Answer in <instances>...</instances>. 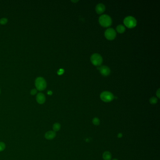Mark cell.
Instances as JSON below:
<instances>
[{
	"label": "cell",
	"mask_w": 160,
	"mask_h": 160,
	"mask_svg": "<svg viewBox=\"0 0 160 160\" xmlns=\"http://www.w3.org/2000/svg\"><path fill=\"white\" fill-rule=\"evenodd\" d=\"M118 160L117 159H113V160Z\"/></svg>",
	"instance_id": "24"
},
{
	"label": "cell",
	"mask_w": 160,
	"mask_h": 160,
	"mask_svg": "<svg viewBox=\"0 0 160 160\" xmlns=\"http://www.w3.org/2000/svg\"><path fill=\"white\" fill-rule=\"evenodd\" d=\"M6 148V145L4 142H0V152L3 151Z\"/></svg>",
	"instance_id": "16"
},
{
	"label": "cell",
	"mask_w": 160,
	"mask_h": 160,
	"mask_svg": "<svg viewBox=\"0 0 160 160\" xmlns=\"http://www.w3.org/2000/svg\"><path fill=\"white\" fill-rule=\"evenodd\" d=\"M71 1L73 2H74V3H76V2H78V0H71Z\"/></svg>",
	"instance_id": "23"
},
{
	"label": "cell",
	"mask_w": 160,
	"mask_h": 160,
	"mask_svg": "<svg viewBox=\"0 0 160 160\" xmlns=\"http://www.w3.org/2000/svg\"><path fill=\"white\" fill-rule=\"evenodd\" d=\"M36 101L40 104H43L46 101V97L45 95L42 93H39L36 96Z\"/></svg>",
	"instance_id": "8"
},
{
	"label": "cell",
	"mask_w": 160,
	"mask_h": 160,
	"mask_svg": "<svg viewBox=\"0 0 160 160\" xmlns=\"http://www.w3.org/2000/svg\"><path fill=\"white\" fill-rule=\"evenodd\" d=\"M100 98L103 102L105 103H109L113 101L114 99V96L111 92L104 91L100 95Z\"/></svg>",
	"instance_id": "4"
},
{
	"label": "cell",
	"mask_w": 160,
	"mask_h": 160,
	"mask_svg": "<svg viewBox=\"0 0 160 160\" xmlns=\"http://www.w3.org/2000/svg\"><path fill=\"white\" fill-rule=\"evenodd\" d=\"M48 94L49 95H52V92L51 91H49L48 92Z\"/></svg>",
	"instance_id": "21"
},
{
	"label": "cell",
	"mask_w": 160,
	"mask_h": 160,
	"mask_svg": "<svg viewBox=\"0 0 160 160\" xmlns=\"http://www.w3.org/2000/svg\"><path fill=\"white\" fill-rule=\"evenodd\" d=\"M95 10L98 14H101L104 12L105 10V6L103 3H99L96 5Z\"/></svg>",
	"instance_id": "10"
},
{
	"label": "cell",
	"mask_w": 160,
	"mask_h": 160,
	"mask_svg": "<svg viewBox=\"0 0 160 160\" xmlns=\"http://www.w3.org/2000/svg\"></svg>",
	"instance_id": "25"
},
{
	"label": "cell",
	"mask_w": 160,
	"mask_h": 160,
	"mask_svg": "<svg viewBox=\"0 0 160 160\" xmlns=\"http://www.w3.org/2000/svg\"><path fill=\"white\" fill-rule=\"evenodd\" d=\"M61 129V125L58 123H54L53 126V131L54 132L59 131Z\"/></svg>",
	"instance_id": "13"
},
{
	"label": "cell",
	"mask_w": 160,
	"mask_h": 160,
	"mask_svg": "<svg viewBox=\"0 0 160 160\" xmlns=\"http://www.w3.org/2000/svg\"><path fill=\"white\" fill-rule=\"evenodd\" d=\"M116 30L118 33H123L124 32L125 30V28L123 25H119L116 27Z\"/></svg>",
	"instance_id": "12"
},
{
	"label": "cell",
	"mask_w": 160,
	"mask_h": 160,
	"mask_svg": "<svg viewBox=\"0 0 160 160\" xmlns=\"http://www.w3.org/2000/svg\"><path fill=\"white\" fill-rule=\"evenodd\" d=\"M56 136L55 132L53 131H50L47 132L45 134V138L48 140H52Z\"/></svg>",
	"instance_id": "9"
},
{
	"label": "cell",
	"mask_w": 160,
	"mask_h": 160,
	"mask_svg": "<svg viewBox=\"0 0 160 160\" xmlns=\"http://www.w3.org/2000/svg\"><path fill=\"white\" fill-rule=\"evenodd\" d=\"M156 95L157 97L160 98V89H158V90L156 92Z\"/></svg>",
	"instance_id": "20"
},
{
	"label": "cell",
	"mask_w": 160,
	"mask_h": 160,
	"mask_svg": "<svg viewBox=\"0 0 160 160\" xmlns=\"http://www.w3.org/2000/svg\"><path fill=\"white\" fill-rule=\"evenodd\" d=\"M35 85L36 89L40 91L44 90L47 87V83L45 79L42 77L37 78L35 80Z\"/></svg>",
	"instance_id": "2"
},
{
	"label": "cell",
	"mask_w": 160,
	"mask_h": 160,
	"mask_svg": "<svg viewBox=\"0 0 160 160\" xmlns=\"http://www.w3.org/2000/svg\"><path fill=\"white\" fill-rule=\"evenodd\" d=\"M64 72V70L63 69H60L58 71L57 73L58 75H62V74H63Z\"/></svg>",
	"instance_id": "19"
},
{
	"label": "cell",
	"mask_w": 160,
	"mask_h": 160,
	"mask_svg": "<svg viewBox=\"0 0 160 160\" xmlns=\"http://www.w3.org/2000/svg\"><path fill=\"white\" fill-rule=\"evenodd\" d=\"M100 70L101 74L103 76H107L110 73L109 68L106 66H103L99 68H97Z\"/></svg>",
	"instance_id": "7"
},
{
	"label": "cell",
	"mask_w": 160,
	"mask_h": 160,
	"mask_svg": "<svg viewBox=\"0 0 160 160\" xmlns=\"http://www.w3.org/2000/svg\"><path fill=\"white\" fill-rule=\"evenodd\" d=\"M103 157L104 160H111V153L108 151H106L103 154Z\"/></svg>",
	"instance_id": "11"
},
{
	"label": "cell",
	"mask_w": 160,
	"mask_h": 160,
	"mask_svg": "<svg viewBox=\"0 0 160 160\" xmlns=\"http://www.w3.org/2000/svg\"><path fill=\"white\" fill-rule=\"evenodd\" d=\"M122 136V133H119V134H118V138H121Z\"/></svg>",
	"instance_id": "22"
},
{
	"label": "cell",
	"mask_w": 160,
	"mask_h": 160,
	"mask_svg": "<svg viewBox=\"0 0 160 160\" xmlns=\"http://www.w3.org/2000/svg\"><path fill=\"white\" fill-rule=\"evenodd\" d=\"M125 25L129 28L135 27L137 25V21L135 18L131 16H128L125 17L123 20Z\"/></svg>",
	"instance_id": "3"
},
{
	"label": "cell",
	"mask_w": 160,
	"mask_h": 160,
	"mask_svg": "<svg viewBox=\"0 0 160 160\" xmlns=\"http://www.w3.org/2000/svg\"><path fill=\"white\" fill-rule=\"evenodd\" d=\"M37 93V90L36 89H33L31 91V95H34Z\"/></svg>",
	"instance_id": "18"
},
{
	"label": "cell",
	"mask_w": 160,
	"mask_h": 160,
	"mask_svg": "<svg viewBox=\"0 0 160 160\" xmlns=\"http://www.w3.org/2000/svg\"><path fill=\"white\" fill-rule=\"evenodd\" d=\"M8 22V19L6 18H2L0 19V24L1 25H5Z\"/></svg>",
	"instance_id": "17"
},
{
	"label": "cell",
	"mask_w": 160,
	"mask_h": 160,
	"mask_svg": "<svg viewBox=\"0 0 160 160\" xmlns=\"http://www.w3.org/2000/svg\"><path fill=\"white\" fill-rule=\"evenodd\" d=\"M91 61L93 65L100 66L103 63V59L100 54L95 53L92 55L91 57Z\"/></svg>",
	"instance_id": "5"
},
{
	"label": "cell",
	"mask_w": 160,
	"mask_h": 160,
	"mask_svg": "<svg viewBox=\"0 0 160 160\" xmlns=\"http://www.w3.org/2000/svg\"><path fill=\"white\" fill-rule=\"evenodd\" d=\"M99 23L103 27H107L112 24L111 17L107 15H103L99 17Z\"/></svg>",
	"instance_id": "1"
},
{
	"label": "cell",
	"mask_w": 160,
	"mask_h": 160,
	"mask_svg": "<svg viewBox=\"0 0 160 160\" xmlns=\"http://www.w3.org/2000/svg\"><path fill=\"white\" fill-rule=\"evenodd\" d=\"M105 36L108 40H113L116 37V32L113 28H108L105 32Z\"/></svg>",
	"instance_id": "6"
},
{
	"label": "cell",
	"mask_w": 160,
	"mask_h": 160,
	"mask_svg": "<svg viewBox=\"0 0 160 160\" xmlns=\"http://www.w3.org/2000/svg\"><path fill=\"white\" fill-rule=\"evenodd\" d=\"M93 123H94V124L95 125H99L100 123V121L99 119L97 117H95L94 119H93Z\"/></svg>",
	"instance_id": "15"
},
{
	"label": "cell",
	"mask_w": 160,
	"mask_h": 160,
	"mask_svg": "<svg viewBox=\"0 0 160 160\" xmlns=\"http://www.w3.org/2000/svg\"><path fill=\"white\" fill-rule=\"evenodd\" d=\"M149 102L151 104H156V103H157L158 99L155 97H152L150 99Z\"/></svg>",
	"instance_id": "14"
}]
</instances>
